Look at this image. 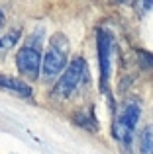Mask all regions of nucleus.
<instances>
[{"label": "nucleus", "mask_w": 153, "mask_h": 154, "mask_svg": "<svg viewBox=\"0 0 153 154\" xmlns=\"http://www.w3.org/2000/svg\"><path fill=\"white\" fill-rule=\"evenodd\" d=\"M139 113H142V107H139L138 100H126V102L120 105L118 113L114 117L112 135L126 148L130 146L132 139H134V131H135V125L139 121Z\"/></svg>", "instance_id": "1"}, {"label": "nucleus", "mask_w": 153, "mask_h": 154, "mask_svg": "<svg viewBox=\"0 0 153 154\" xmlns=\"http://www.w3.org/2000/svg\"><path fill=\"white\" fill-rule=\"evenodd\" d=\"M67 57H69V41L63 33H55L49 41L45 55L41 59V70L47 78L57 76L59 72L65 68Z\"/></svg>", "instance_id": "2"}, {"label": "nucleus", "mask_w": 153, "mask_h": 154, "mask_svg": "<svg viewBox=\"0 0 153 154\" xmlns=\"http://www.w3.org/2000/svg\"><path fill=\"white\" fill-rule=\"evenodd\" d=\"M88 76V66L84 63L83 57H76V59L71 60V64L65 68L63 76L59 78V82L55 84V92L53 94L57 98H69L76 92L79 84L83 82L84 78Z\"/></svg>", "instance_id": "3"}, {"label": "nucleus", "mask_w": 153, "mask_h": 154, "mask_svg": "<svg viewBox=\"0 0 153 154\" xmlns=\"http://www.w3.org/2000/svg\"><path fill=\"white\" fill-rule=\"evenodd\" d=\"M96 41H98V64H100V92L108 94L110 88V72H112V47L114 37L108 29L96 31Z\"/></svg>", "instance_id": "4"}, {"label": "nucleus", "mask_w": 153, "mask_h": 154, "mask_svg": "<svg viewBox=\"0 0 153 154\" xmlns=\"http://www.w3.org/2000/svg\"><path fill=\"white\" fill-rule=\"evenodd\" d=\"M16 64H18V70L22 74L30 76L31 80L37 78L39 74V66H41V53L35 45H24L22 49L16 55Z\"/></svg>", "instance_id": "5"}, {"label": "nucleus", "mask_w": 153, "mask_h": 154, "mask_svg": "<svg viewBox=\"0 0 153 154\" xmlns=\"http://www.w3.org/2000/svg\"><path fill=\"white\" fill-rule=\"evenodd\" d=\"M0 88L6 92H12V94L20 96V98H30L31 96V88L28 86L26 82H22L20 78H14V76H6L0 74Z\"/></svg>", "instance_id": "6"}, {"label": "nucleus", "mask_w": 153, "mask_h": 154, "mask_svg": "<svg viewBox=\"0 0 153 154\" xmlns=\"http://www.w3.org/2000/svg\"><path fill=\"white\" fill-rule=\"evenodd\" d=\"M138 152L139 154H153V125L142 129L138 139Z\"/></svg>", "instance_id": "7"}, {"label": "nucleus", "mask_w": 153, "mask_h": 154, "mask_svg": "<svg viewBox=\"0 0 153 154\" xmlns=\"http://www.w3.org/2000/svg\"><path fill=\"white\" fill-rule=\"evenodd\" d=\"M75 121L80 125V127H84L86 131H96V119H94V113H76L75 115Z\"/></svg>", "instance_id": "8"}, {"label": "nucleus", "mask_w": 153, "mask_h": 154, "mask_svg": "<svg viewBox=\"0 0 153 154\" xmlns=\"http://www.w3.org/2000/svg\"><path fill=\"white\" fill-rule=\"evenodd\" d=\"M18 37H20V29H12V31H8L6 35H2V37H0V51H6V49H10V47H14L16 41H18Z\"/></svg>", "instance_id": "9"}, {"label": "nucleus", "mask_w": 153, "mask_h": 154, "mask_svg": "<svg viewBox=\"0 0 153 154\" xmlns=\"http://www.w3.org/2000/svg\"><path fill=\"white\" fill-rule=\"evenodd\" d=\"M138 55H139V60H142L143 66H145V68H153V55H151V53L139 49V51H138Z\"/></svg>", "instance_id": "10"}, {"label": "nucleus", "mask_w": 153, "mask_h": 154, "mask_svg": "<svg viewBox=\"0 0 153 154\" xmlns=\"http://www.w3.org/2000/svg\"><path fill=\"white\" fill-rule=\"evenodd\" d=\"M2 23H4V14L0 12V26H2Z\"/></svg>", "instance_id": "11"}]
</instances>
